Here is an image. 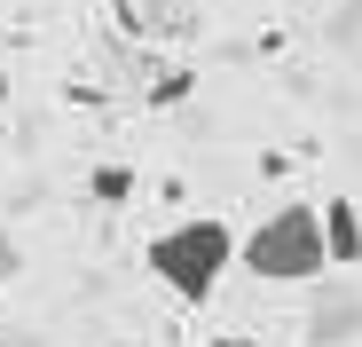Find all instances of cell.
Returning a JSON list of instances; mask_svg holds the SVG:
<instances>
[{"label":"cell","mask_w":362,"mask_h":347,"mask_svg":"<svg viewBox=\"0 0 362 347\" xmlns=\"http://www.w3.org/2000/svg\"><path fill=\"white\" fill-rule=\"evenodd\" d=\"M150 276L165 284V292L181 300V308H205L213 300V284L228 276V261H236V229L228 221H213V213H197V221H173V229H158L150 237Z\"/></svg>","instance_id":"6da1fadb"},{"label":"cell","mask_w":362,"mask_h":347,"mask_svg":"<svg viewBox=\"0 0 362 347\" xmlns=\"http://www.w3.org/2000/svg\"><path fill=\"white\" fill-rule=\"evenodd\" d=\"M245 268L260 284H323V221L315 205H276L252 237H245Z\"/></svg>","instance_id":"7a4b0ae2"},{"label":"cell","mask_w":362,"mask_h":347,"mask_svg":"<svg viewBox=\"0 0 362 347\" xmlns=\"http://www.w3.org/2000/svg\"><path fill=\"white\" fill-rule=\"evenodd\" d=\"M315 221H323V261L331 268H362V205L354 198H323Z\"/></svg>","instance_id":"3957f363"},{"label":"cell","mask_w":362,"mask_h":347,"mask_svg":"<svg viewBox=\"0 0 362 347\" xmlns=\"http://www.w3.org/2000/svg\"><path fill=\"white\" fill-rule=\"evenodd\" d=\"M87 198H95V205H127V198H134V166H95V174H87Z\"/></svg>","instance_id":"277c9868"},{"label":"cell","mask_w":362,"mask_h":347,"mask_svg":"<svg viewBox=\"0 0 362 347\" xmlns=\"http://www.w3.org/2000/svg\"><path fill=\"white\" fill-rule=\"evenodd\" d=\"M16 268H24V253H16V237L0 229V284H16Z\"/></svg>","instance_id":"5b68a950"},{"label":"cell","mask_w":362,"mask_h":347,"mask_svg":"<svg viewBox=\"0 0 362 347\" xmlns=\"http://www.w3.org/2000/svg\"><path fill=\"white\" fill-rule=\"evenodd\" d=\"M205 347H260V339H245V331H236V339H205Z\"/></svg>","instance_id":"8992f818"},{"label":"cell","mask_w":362,"mask_h":347,"mask_svg":"<svg viewBox=\"0 0 362 347\" xmlns=\"http://www.w3.org/2000/svg\"><path fill=\"white\" fill-rule=\"evenodd\" d=\"M0 119H8V64H0Z\"/></svg>","instance_id":"52a82bcc"}]
</instances>
